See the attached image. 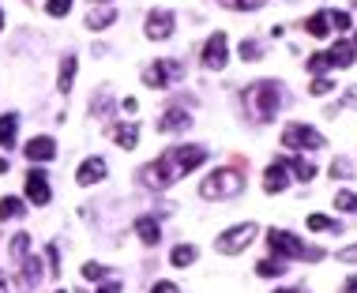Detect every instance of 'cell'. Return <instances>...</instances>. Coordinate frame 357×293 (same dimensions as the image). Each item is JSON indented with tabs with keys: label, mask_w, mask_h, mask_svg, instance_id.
Instances as JSON below:
<instances>
[{
	"label": "cell",
	"mask_w": 357,
	"mask_h": 293,
	"mask_svg": "<svg viewBox=\"0 0 357 293\" xmlns=\"http://www.w3.org/2000/svg\"><path fill=\"white\" fill-rule=\"evenodd\" d=\"M327 68H331V60H327V53H313V60H308V72H313V76H324Z\"/></svg>",
	"instance_id": "d6a6232c"
},
{
	"label": "cell",
	"mask_w": 357,
	"mask_h": 293,
	"mask_svg": "<svg viewBox=\"0 0 357 293\" xmlns=\"http://www.w3.org/2000/svg\"><path fill=\"white\" fill-rule=\"evenodd\" d=\"M308 230H316V233H324V230H335V233H338V226H335L327 215H308Z\"/></svg>",
	"instance_id": "1f68e13d"
},
{
	"label": "cell",
	"mask_w": 357,
	"mask_h": 293,
	"mask_svg": "<svg viewBox=\"0 0 357 293\" xmlns=\"http://www.w3.org/2000/svg\"><path fill=\"white\" fill-rule=\"evenodd\" d=\"M354 45H357V34H354Z\"/></svg>",
	"instance_id": "f907efd6"
},
{
	"label": "cell",
	"mask_w": 357,
	"mask_h": 293,
	"mask_svg": "<svg viewBox=\"0 0 357 293\" xmlns=\"http://www.w3.org/2000/svg\"><path fill=\"white\" fill-rule=\"evenodd\" d=\"M350 173H354V169H350V162H346V158H335V162H331V177L346 181V177H350Z\"/></svg>",
	"instance_id": "8d00e7d4"
},
{
	"label": "cell",
	"mask_w": 357,
	"mask_h": 293,
	"mask_svg": "<svg viewBox=\"0 0 357 293\" xmlns=\"http://www.w3.org/2000/svg\"><path fill=\"white\" fill-rule=\"evenodd\" d=\"M26 256H31V233H15L12 237V260L23 263Z\"/></svg>",
	"instance_id": "484cf974"
},
{
	"label": "cell",
	"mask_w": 357,
	"mask_h": 293,
	"mask_svg": "<svg viewBox=\"0 0 357 293\" xmlns=\"http://www.w3.org/2000/svg\"><path fill=\"white\" fill-rule=\"evenodd\" d=\"M90 4H113V0H90Z\"/></svg>",
	"instance_id": "c3c4849f"
},
{
	"label": "cell",
	"mask_w": 357,
	"mask_h": 293,
	"mask_svg": "<svg viewBox=\"0 0 357 293\" xmlns=\"http://www.w3.org/2000/svg\"><path fill=\"white\" fill-rule=\"evenodd\" d=\"M188 124H192V117L181 106H173V109H166V117L158 121V132H185Z\"/></svg>",
	"instance_id": "5bb4252c"
},
{
	"label": "cell",
	"mask_w": 357,
	"mask_h": 293,
	"mask_svg": "<svg viewBox=\"0 0 357 293\" xmlns=\"http://www.w3.org/2000/svg\"><path fill=\"white\" fill-rule=\"evenodd\" d=\"M290 169H294V177H297V181H305V185L316 177V166H313L308 158H294V162H290Z\"/></svg>",
	"instance_id": "4316f807"
},
{
	"label": "cell",
	"mask_w": 357,
	"mask_h": 293,
	"mask_svg": "<svg viewBox=\"0 0 357 293\" xmlns=\"http://www.w3.org/2000/svg\"><path fill=\"white\" fill-rule=\"evenodd\" d=\"M207 162V151L204 146H169V151H162L158 158L151 162V166H143L140 169V181L147 188H154V192H162V188H169L173 181H181L185 173H192V169H199Z\"/></svg>",
	"instance_id": "6da1fadb"
},
{
	"label": "cell",
	"mask_w": 357,
	"mask_h": 293,
	"mask_svg": "<svg viewBox=\"0 0 357 293\" xmlns=\"http://www.w3.org/2000/svg\"><path fill=\"white\" fill-rule=\"evenodd\" d=\"M335 207L346 210V215H357V196H354V192H338V196H335Z\"/></svg>",
	"instance_id": "4dcf8cb0"
},
{
	"label": "cell",
	"mask_w": 357,
	"mask_h": 293,
	"mask_svg": "<svg viewBox=\"0 0 357 293\" xmlns=\"http://www.w3.org/2000/svg\"><path fill=\"white\" fill-rule=\"evenodd\" d=\"M106 267H102V263H83V278H90V282H98V278H106Z\"/></svg>",
	"instance_id": "74e56055"
},
{
	"label": "cell",
	"mask_w": 357,
	"mask_h": 293,
	"mask_svg": "<svg viewBox=\"0 0 357 293\" xmlns=\"http://www.w3.org/2000/svg\"><path fill=\"white\" fill-rule=\"evenodd\" d=\"M244 192V177L237 169H218L215 177H207L204 185H199V196L204 199H233Z\"/></svg>",
	"instance_id": "277c9868"
},
{
	"label": "cell",
	"mask_w": 357,
	"mask_h": 293,
	"mask_svg": "<svg viewBox=\"0 0 357 293\" xmlns=\"http://www.w3.org/2000/svg\"><path fill=\"white\" fill-rule=\"evenodd\" d=\"M335 83H331V79H327V76H316L313 79V87H308V94H316V98H324L327 94V90H331Z\"/></svg>",
	"instance_id": "d590c367"
},
{
	"label": "cell",
	"mask_w": 357,
	"mask_h": 293,
	"mask_svg": "<svg viewBox=\"0 0 357 293\" xmlns=\"http://www.w3.org/2000/svg\"><path fill=\"white\" fill-rule=\"evenodd\" d=\"M135 233H140V241H143V244H158V241H162V226L154 222L151 215L135 218Z\"/></svg>",
	"instance_id": "9a60e30c"
},
{
	"label": "cell",
	"mask_w": 357,
	"mask_h": 293,
	"mask_svg": "<svg viewBox=\"0 0 357 293\" xmlns=\"http://www.w3.org/2000/svg\"><path fill=\"white\" fill-rule=\"evenodd\" d=\"M279 106H282V83L279 79H260V83H252L244 90V109L252 113L256 124L271 121V117L279 113Z\"/></svg>",
	"instance_id": "7a4b0ae2"
},
{
	"label": "cell",
	"mask_w": 357,
	"mask_h": 293,
	"mask_svg": "<svg viewBox=\"0 0 357 293\" xmlns=\"http://www.w3.org/2000/svg\"><path fill=\"white\" fill-rule=\"evenodd\" d=\"M241 57H244V60H260V57H263L260 42H252V38H249V42H241Z\"/></svg>",
	"instance_id": "e575fe53"
},
{
	"label": "cell",
	"mask_w": 357,
	"mask_h": 293,
	"mask_svg": "<svg viewBox=\"0 0 357 293\" xmlns=\"http://www.w3.org/2000/svg\"><path fill=\"white\" fill-rule=\"evenodd\" d=\"M76 68H79V60H76V57H64V60H60V72H57V87L64 90V94H68V90H72V83H76Z\"/></svg>",
	"instance_id": "ac0fdd59"
},
{
	"label": "cell",
	"mask_w": 357,
	"mask_h": 293,
	"mask_svg": "<svg viewBox=\"0 0 357 293\" xmlns=\"http://www.w3.org/2000/svg\"><path fill=\"white\" fill-rule=\"evenodd\" d=\"M226 8H233V12H260L267 0H222Z\"/></svg>",
	"instance_id": "f1b7e54d"
},
{
	"label": "cell",
	"mask_w": 357,
	"mask_h": 293,
	"mask_svg": "<svg viewBox=\"0 0 357 293\" xmlns=\"http://www.w3.org/2000/svg\"><path fill=\"white\" fill-rule=\"evenodd\" d=\"M256 274H260V278H279V274H286V260H282V256L260 260V263H256Z\"/></svg>",
	"instance_id": "d6986e66"
},
{
	"label": "cell",
	"mask_w": 357,
	"mask_h": 293,
	"mask_svg": "<svg viewBox=\"0 0 357 293\" xmlns=\"http://www.w3.org/2000/svg\"><path fill=\"white\" fill-rule=\"evenodd\" d=\"M327 19H331L335 31H350V15L346 12H335V15H327Z\"/></svg>",
	"instance_id": "f35d334b"
},
{
	"label": "cell",
	"mask_w": 357,
	"mask_h": 293,
	"mask_svg": "<svg viewBox=\"0 0 357 293\" xmlns=\"http://www.w3.org/2000/svg\"><path fill=\"white\" fill-rule=\"evenodd\" d=\"M15 128H19V117H15V113L0 117V146H12L15 143Z\"/></svg>",
	"instance_id": "603a6c76"
},
{
	"label": "cell",
	"mask_w": 357,
	"mask_h": 293,
	"mask_svg": "<svg viewBox=\"0 0 357 293\" xmlns=\"http://www.w3.org/2000/svg\"><path fill=\"white\" fill-rule=\"evenodd\" d=\"M147 38H151V42H166V38H173V12L158 8V12L147 15Z\"/></svg>",
	"instance_id": "30bf717a"
},
{
	"label": "cell",
	"mask_w": 357,
	"mask_h": 293,
	"mask_svg": "<svg viewBox=\"0 0 357 293\" xmlns=\"http://www.w3.org/2000/svg\"><path fill=\"white\" fill-rule=\"evenodd\" d=\"M57 263H60V249H57V244H49V249H45V274H53V278H57V274H60Z\"/></svg>",
	"instance_id": "f546056e"
},
{
	"label": "cell",
	"mask_w": 357,
	"mask_h": 293,
	"mask_svg": "<svg viewBox=\"0 0 357 293\" xmlns=\"http://www.w3.org/2000/svg\"><path fill=\"white\" fill-rule=\"evenodd\" d=\"M49 196H53V192H49V173H45V169H31V173H26V199H31L34 207H45V203H49Z\"/></svg>",
	"instance_id": "9c48e42d"
},
{
	"label": "cell",
	"mask_w": 357,
	"mask_h": 293,
	"mask_svg": "<svg viewBox=\"0 0 357 293\" xmlns=\"http://www.w3.org/2000/svg\"><path fill=\"white\" fill-rule=\"evenodd\" d=\"M109 106H113V102H109V90H106V87L98 90L94 98H90V113H98V117H106V113H109Z\"/></svg>",
	"instance_id": "83f0119b"
},
{
	"label": "cell",
	"mask_w": 357,
	"mask_h": 293,
	"mask_svg": "<svg viewBox=\"0 0 357 293\" xmlns=\"http://www.w3.org/2000/svg\"><path fill=\"white\" fill-rule=\"evenodd\" d=\"M57 293H64V290H57Z\"/></svg>",
	"instance_id": "816d5d0a"
},
{
	"label": "cell",
	"mask_w": 357,
	"mask_h": 293,
	"mask_svg": "<svg viewBox=\"0 0 357 293\" xmlns=\"http://www.w3.org/2000/svg\"><path fill=\"white\" fill-rule=\"evenodd\" d=\"M19 267H23V274H19V282H23V286H26V290H34V286H38V282L45 278V271H42V263H38V260H31V256H26V260L19 263Z\"/></svg>",
	"instance_id": "e0dca14e"
},
{
	"label": "cell",
	"mask_w": 357,
	"mask_h": 293,
	"mask_svg": "<svg viewBox=\"0 0 357 293\" xmlns=\"http://www.w3.org/2000/svg\"><path fill=\"white\" fill-rule=\"evenodd\" d=\"M267 244L274 256H282V260H324V249H313V244H305L301 237H294L290 230H271L267 233Z\"/></svg>",
	"instance_id": "3957f363"
},
{
	"label": "cell",
	"mask_w": 357,
	"mask_h": 293,
	"mask_svg": "<svg viewBox=\"0 0 357 293\" xmlns=\"http://www.w3.org/2000/svg\"><path fill=\"white\" fill-rule=\"evenodd\" d=\"M177 79H185V64L181 60H154L151 68H143V83L151 90H166L173 87Z\"/></svg>",
	"instance_id": "5b68a950"
},
{
	"label": "cell",
	"mask_w": 357,
	"mask_h": 293,
	"mask_svg": "<svg viewBox=\"0 0 357 293\" xmlns=\"http://www.w3.org/2000/svg\"><path fill=\"white\" fill-rule=\"evenodd\" d=\"M113 140H117V146L132 151V146L140 143V128H135V124H117V128H113Z\"/></svg>",
	"instance_id": "ffe728a7"
},
{
	"label": "cell",
	"mask_w": 357,
	"mask_h": 293,
	"mask_svg": "<svg viewBox=\"0 0 357 293\" xmlns=\"http://www.w3.org/2000/svg\"><path fill=\"white\" fill-rule=\"evenodd\" d=\"M23 215H26L23 199H15V196H4V199H0V222H12V218H23Z\"/></svg>",
	"instance_id": "7402d4cb"
},
{
	"label": "cell",
	"mask_w": 357,
	"mask_h": 293,
	"mask_svg": "<svg viewBox=\"0 0 357 293\" xmlns=\"http://www.w3.org/2000/svg\"><path fill=\"white\" fill-rule=\"evenodd\" d=\"M23 154L31 162H53V158H57V143H53L49 135H34V140L23 146Z\"/></svg>",
	"instance_id": "8fae6325"
},
{
	"label": "cell",
	"mask_w": 357,
	"mask_h": 293,
	"mask_svg": "<svg viewBox=\"0 0 357 293\" xmlns=\"http://www.w3.org/2000/svg\"><path fill=\"white\" fill-rule=\"evenodd\" d=\"M346 106H357V87H350V94H346L342 102H335V109H331V117L338 113V109H346Z\"/></svg>",
	"instance_id": "ab89813d"
},
{
	"label": "cell",
	"mask_w": 357,
	"mask_h": 293,
	"mask_svg": "<svg viewBox=\"0 0 357 293\" xmlns=\"http://www.w3.org/2000/svg\"><path fill=\"white\" fill-rule=\"evenodd\" d=\"M0 173H8V158H0Z\"/></svg>",
	"instance_id": "bcb514c9"
},
{
	"label": "cell",
	"mask_w": 357,
	"mask_h": 293,
	"mask_svg": "<svg viewBox=\"0 0 357 293\" xmlns=\"http://www.w3.org/2000/svg\"><path fill=\"white\" fill-rule=\"evenodd\" d=\"M338 260H342V263H357V244H354V249H342V252H338Z\"/></svg>",
	"instance_id": "b9f144b4"
},
{
	"label": "cell",
	"mask_w": 357,
	"mask_h": 293,
	"mask_svg": "<svg viewBox=\"0 0 357 293\" xmlns=\"http://www.w3.org/2000/svg\"><path fill=\"white\" fill-rule=\"evenodd\" d=\"M342 293H357V274H354V278H350V282H346V286H342Z\"/></svg>",
	"instance_id": "f6af8a7d"
},
{
	"label": "cell",
	"mask_w": 357,
	"mask_h": 293,
	"mask_svg": "<svg viewBox=\"0 0 357 293\" xmlns=\"http://www.w3.org/2000/svg\"><path fill=\"white\" fill-rule=\"evenodd\" d=\"M113 19H117V12H113V8H90L87 26H90V31H106V26L113 23Z\"/></svg>",
	"instance_id": "44dd1931"
},
{
	"label": "cell",
	"mask_w": 357,
	"mask_h": 293,
	"mask_svg": "<svg viewBox=\"0 0 357 293\" xmlns=\"http://www.w3.org/2000/svg\"><path fill=\"white\" fill-rule=\"evenodd\" d=\"M169 263L173 267H188V263H196V244H177V249L169 252Z\"/></svg>",
	"instance_id": "d4e9b609"
},
{
	"label": "cell",
	"mask_w": 357,
	"mask_h": 293,
	"mask_svg": "<svg viewBox=\"0 0 357 293\" xmlns=\"http://www.w3.org/2000/svg\"><path fill=\"white\" fill-rule=\"evenodd\" d=\"M98 293H121V282H117V278L113 282H102V290H98Z\"/></svg>",
	"instance_id": "7bdbcfd3"
},
{
	"label": "cell",
	"mask_w": 357,
	"mask_h": 293,
	"mask_svg": "<svg viewBox=\"0 0 357 293\" xmlns=\"http://www.w3.org/2000/svg\"><path fill=\"white\" fill-rule=\"evenodd\" d=\"M76 181H79V185H83V188L98 185V181H106V158H87L83 166H79Z\"/></svg>",
	"instance_id": "7c38bea8"
},
{
	"label": "cell",
	"mask_w": 357,
	"mask_h": 293,
	"mask_svg": "<svg viewBox=\"0 0 357 293\" xmlns=\"http://www.w3.org/2000/svg\"><path fill=\"white\" fill-rule=\"evenodd\" d=\"M274 293H305V290H274Z\"/></svg>",
	"instance_id": "7dc6e473"
},
{
	"label": "cell",
	"mask_w": 357,
	"mask_h": 293,
	"mask_svg": "<svg viewBox=\"0 0 357 293\" xmlns=\"http://www.w3.org/2000/svg\"><path fill=\"white\" fill-rule=\"evenodd\" d=\"M151 293H177V286H173V282H158V286H154Z\"/></svg>",
	"instance_id": "ee69618b"
},
{
	"label": "cell",
	"mask_w": 357,
	"mask_h": 293,
	"mask_svg": "<svg viewBox=\"0 0 357 293\" xmlns=\"http://www.w3.org/2000/svg\"><path fill=\"white\" fill-rule=\"evenodd\" d=\"M290 177H286V162H271L267 173H263V188L271 192V196H279V192H286Z\"/></svg>",
	"instance_id": "4fadbf2b"
},
{
	"label": "cell",
	"mask_w": 357,
	"mask_h": 293,
	"mask_svg": "<svg viewBox=\"0 0 357 293\" xmlns=\"http://www.w3.org/2000/svg\"><path fill=\"white\" fill-rule=\"evenodd\" d=\"M354 53H357V45H354V42H338L335 49L327 53V60H331V68H350V64L357 60Z\"/></svg>",
	"instance_id": "2e32d148"
},
{
	"label": "cell",
	"mask_w": 357,
	"mask_h": 293,
	"mask_svg": "<svg viewBox=\"0 0 357 293\" xmlns=\"http://www.w3.org/2000/svg\"><path fill=\"white\" fill-rule=\"evenodd\" d=\"M252 237H256V222L233 226V230H226V233L215 241V249L222 252V256H237V252H244V249L252 244Z\"/></svg>",
	"instance_id": "52a82bcc"
},
{
	"label": "cell",
	"mask_w": 357,
	"mask_h": 293,
	"mask_svg": "<svg viewBox=\"0 0 357 293\" xmlns=\"http://www.w3.org/2000/svg\"><path fill=\"white\" fill-rule=\"evenodd\" d=\"M226 45H230V42H226L222 31L210 34L207 45H204V68H210V72H222L226 68V60H230V57H226Z\"/></svg>",
	"instance_id": "ba28073f"
},
{
	"label": "cell",
	"mask_w": 357,
	"mask_h": 293,
	"mask_svg": "<svg viewBox=\"0 0 357 293\" xmlns=\"http://www.w3.org/2000/svg\"><path fill=\"white\" fill-rule=\"evenodd\" d=\"M305 31L313 34V38H327V34H331V19H327L324 12H316V15H308Z\"/></svg>",
	"instance_id": "cb8c5ba5"
},
{
	"label": "cell",
	"mask_w": 357,
	"mask_h": 293,
	"mask_svg": "<svg viewBox=\"0 0 357 293\" xmlns=\"http://www.w3.org/2000/svg\"><path fill=\"white\" fill-rule=\"evenodd\" d=\"M0 293H31L23 282H0Z\"/></svg>",
	"instance_id": "60d3db41"
},
{
	"label": "cell",
	"mask_w": 357,
	"mask_h": 293,
	"mask_svg": "<svg viewBox=\"0 0 357 293\" xmlns=\"http://www.w3.org/2000/svg\"><path fill=\"white\" fill-rule=\"evenodd\" d=\"M45 12H49L53 19H60V15L72 12V0H49V4H45Z\"/></svg>",
	"instance_id": "836d02e7"
},
{
	"label": "cell",
	"mask_w": 357,
	"mask_h": 293,
	"mask_svg": "<svg viewBox=\"0 0 357 293\" xmlns=\"http://www.w3.org/2000/svg\"><path fill=\"white\" fill-rule=\"evenodd\" d=\"M0 31H4V12H0Z\"/></svg>",
	"instance_id": "681fc988"
},
{
	"label": "cell",
	"mask_w": 357,
	"mask_h": 293,
	"mask_svg": "<svg viewBox=\"0 0 357 293\" xmlns=\"http://www.w3.org/2000/svg\"><path fill=\"white\" fill-rule=\"evenodd\" d=\"M282 146H290V151H319L324 135L308 124H286L282 128Z\"/></svg>",
	"instance_id": "8992f818"
}]
</instances>
